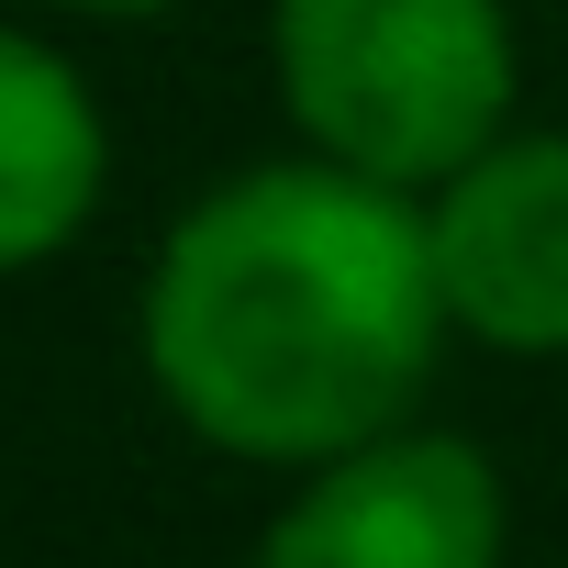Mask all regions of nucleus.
<instances>
[{"label":"nucleus","mask_w":568,"mask_h":568,"mask_svg":"<svg viewBox=\"0 0 568 568\" xmlns=\"http://www.w3.org/2000/svg\"><path fill=\"white\" fill-rule=\"evenodd\" d=\"M134 324L156 402L245 468H324L413 424L457 335L424 190L335 156H278L201 190L145 267Z\"/></svg>","instance_id":"nucleus-1"},{"label":"nucleus","mask_w":568,"mask_h":568,"mask_svg":"<svg viewBox=\"0 0 568 568\" xmlns=\"http://www.w3.org/2000/svg\"><path fill=\"white\" fill-rule=\"evenodd\" d=\"M267 68L313 156L390 190H435L513 134L501 0H267Z\"/></svg>","instance_id":"nucleus-2"},{"label":"nucleus","mask_w":568,"mask_h":568,"mask_svg":"<svg viewBox=\"0 0 568 568\" xmlns=\"http://www.w3.org/2000/svg\"><path fill=\"white\" fill-rule=\"evenodd\" d=\"M501 557H513L501 468L435 424H390L302 468V490L256 535V568H501Z\"/></svg>","instance_id":"nucleus-3"},{"label":"nucleus","mask_w":568,"mask_h":568,"mask_svg":"<svg viewBox=\"0 0 568 568\" xmlns=\"http://www.w3.org/2000/svg\"><path fill=\"white\" fill-rule=\"evenodd\" d=\"M446 324L501 357H568V134H490L424 190Z\"/></svg>","instance_id":"nucleus-4"},{"label":"nucleus","mask_w":568,"mask_h":568,"mask_svg":"<svg viewBox=\"0 0 568 568\" xmlns=\"http://www.w3.org/2000/svg\"><path fill=\"white\" fill-rule=\"evenodd\" d=\"M101 190H112V123H101L90 79L45 34L0 23V278L68 256L90 234Z\"/></svg>","instance_id":"nucleus-5"},{"label":"nucleus","mask_w":568,"mask_h":568,"mask_svg":"<svg viewBox=\"0 0 568 568\" xmlns=\"http://www.w3.org/2000/svg\"><path fill=\"white\" fill-rule=\"evenodd\" d=\"M45 12H90V23H145V12H179V0H45Z\"/></svg>","instance_id":"nucleus-6"}]
</instances>
